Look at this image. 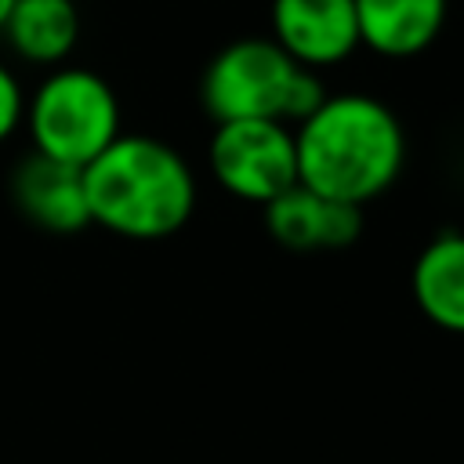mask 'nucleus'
Here are the masks:
<instances>
[{
  "mask_svg": "<svg viewBox=\"0 0 464 464\" xmlns=\"http://www.w3.org/2000/svg\"><path fill=\"white\" fill-rule=\"evenodd\" d=\"M294 141L297 185L355 207L392 188L406 160L399 116L370 94H326L297 123Z\"/></svg>",
  "mask_w": 464,
  "mask_h": 464,
  "instance_id": "1",
  "label": "nucleus"
},
{
  "mask_svg": "<svg viewBox=\"0 0 464 464\" xmlns=\"http://www.w3.org/2000/svg\"><path fill=\"white\" fill-rule=\"evenodd\" d=\"M91 225L152 243L181 232L196 210V174L185 156L149 134H120L83 167Z\"/></svg>",
  "mask_w": 464,
  "mask_h": 464,
  "instance_id": "2",
  "label": "nucleus"
},
{
  "mask_svg": "<svg viewBox=\"0 0 464 464\" xmlns=\"http://www.w3.org/2000/svg\"><path fill=\"white\" fill-rule=\"evenodd\" d=\"M203 109L214 123L225 120H279L301 123L326 91L315 69L294 62L272 36H243L221 47L199 83Z\"/></svg>",
  "mask_w": 464,
  "mask_h": 464,
  "instance_id": "3",
  "label": "nucleus"
},
{
  "mask_svg": "<svg viewBox=\"0 0 464 464\" xmlns=\"http://www.w3.org/2000/svg\"><path fill=\"white\" fill-rule=\"evenodd\" d=\"M33 152L87 167L120 138V102L91 69H54L25 102L22 116Z\"/></svg>",
  "mask_w": 464,
  "mask_h": 464,
  "instance_id": "4",
  "label": "nucleus"
},
{
  "mask_svg": "<svg viewBox=\"0 0 464 464\" xmlns=\"http://www.w3.org/2000/svg\"><path fill=\"white\" fill-rule=\"evenodd\" d=\"M207 163L228 196L261 207L297 185V141L279 120L218 123L207 145Z\"/></svg>",
  "mask_w": 464,
  "mask_h": 464,
  "instance_id": "5",
  "label": "nucleus"
},
{
  "mask_svg": "<svg viewBox=\"0 0 464 464\" xmlns=\"http://www.w3.org/2000/svg\"><path fill=\"white\" fill-rule=\"evenodd\" d=\"M272 40L304 69L337 65L359 47L355 0H272Z\"/></svg>",
  "mask_w": 464,
  "mask_h": 464,
  "instance_id": "6",
  "label": "nucleus"
},
{
  "mask_svg": "<svg viewBox=\"0 0 464 464\" xmlns=\"http://www.w3.org/2000/svg\"><path fill=\"white\" fill-rule=\"evenodd\" d=\"M11 196H14V207L44 232L72 236L91 225L83 170L62 160H51L44 152H29L14 167Z\"/></svg>",
  "mask_w": 464,
  "mask_h": 464,
  "instance_id": "7",
  "label": "nucleus"
},
{
  "mask_svg": "<svg viewBox=\"0 0 464 464\" xmlns=\"http://www.w3.org/2000/svg\"><path fill=\"white\" fill-rule=\"evenodd\" d=\"M265 225L272 239L290 250H341L359 239L362 207L294 185L272 203H265Z\"/></svg>",
  "mask_w": 464,
  "mask_h": 464,
  "instance_id": "8",
  "label": "nucleus"
},
{
  "mask_svg": "<svg viewBox=\"0 0 464 464\" xmlns=\"http://www.w3.org/2000/svg\"><path fill=\"white\" fill-rule=\"evenodd\" d=\"M410 290L428 323L464 334V232L446 228L420 246L410 272Z\"/></svg>",
  "mask_w": 464,
  "mask_h": 464,
  "instance_id": "9",
  "label": "nucleus"
},
{
  "mask_svg": "<svg viewBox=\"0 0 464 464\" xmlns=\"http://www.w3.org/2000/svg\"><path fill=\"white\" fill-rule=\"evenodd\" d=\"M359 44L384 58L420 54L446 22V0H355Z\"/></svg>",
  "mask_w": 464,
  "mask_h": 464,
  "instance_id": "10",
  "label": "nucleus"
},
{
  "mask_svg": "<svg viewBox=\"0 0 464 464\" xmlns=\"http://www.w3.org/2000/svg\"><path fill=\"white\" fill-rule=\"evenodd\" d=\"M7 44L33 65H58L72 54L80 14L72 0H18L7 25Z\"/></svg>",
  "mask_w": 464,
  "mask_h": 464,
  "instance_id": "11",
  "label": "nucleus"
},
{
  "mask_svg": "<svg viewBox=\"0 0 464 464\" xmlns=\"http://www.w3.org/2000/svg\"><path fill=\"white\" fill-rule=\"evenodd\" d=\"M22 116H25V94L14 80V72L0 62V145L18 130Z\"/></svg>",
  "mask_w": 464,
  "mask_h": 464,
  "instance_id": "12",
  "label": "nucleus"
},
{
  "mask_svg": "<svg viewBox=\"0 0 464 464\" xmlns=\"http://www.w3.org/2000/svg\"><path fill=\"white\" fill-rule=\"evenodd\" d=\"M14 4H18V0H0V33H4V25H7V18H11Z\"/></svg>",
  "mask_w": 464,
  "mask_h": 464,
  "instance_id": "13",
  "label": "nucleus"
}]
</instances>
